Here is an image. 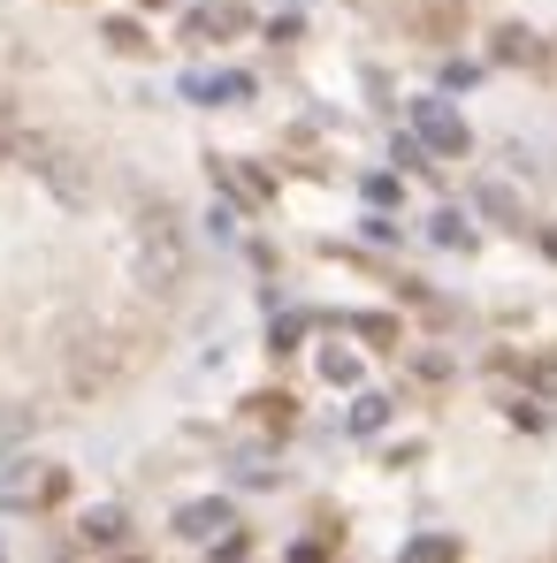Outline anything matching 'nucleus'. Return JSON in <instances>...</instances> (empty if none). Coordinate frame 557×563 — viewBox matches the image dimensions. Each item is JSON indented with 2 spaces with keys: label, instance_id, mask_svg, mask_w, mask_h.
<instances>
[{
  "label": "nucleus",
  "instance_id": "obj_14",
  "mask_svg": "<svg viewBox=\"0 0 557 563\" xmlns=\"http://www.w3.org/2000/svg\"><path fill=\"white\" fill-rule=\"evenodd\" d=\"M352 328H360V335H367V343H397V320H389V312H360V320H352Z\"/></svg>",
  "mask_w": 557,
  "mask_h": 563
},
{
  "label": "nucleus",
  "instance_id": "obj_2",
  "mask_svg": "<svg viewBox=\"0 0 557 563\" xmlns=\"http://www.w3.org/2000/svg\"><path fill=\"white\" fill-rule=\"evenodd\" d=\"M123 366H130V343L123 335H84V343H69L61 381H69V397H100V389H115Z\"/></svg>",
  "mask_w": 557,
  "mask_h": 563
},
{
  "label": "nucleus",
  "instance_id": "obj_3",
  "mask_svg": "<svg viewBox=\"0 0 557 563\" xmlns=\"http://www.w3.org/2000/svg\"><path fill=\"white\" fill-rule=\"evenodd\" d=\"M412 130H420V145H435L443 160H458V152L474 145V130H466V123H458L443 100H420V107H412Z\"/></svg>",
  "mask_w": 557,
  "mask_h": 563
},
{
  "label": "nucleus",
  "instance_id": "obj_15",
  "mask_svg": "<svg viewBox=\"0 0 557 563\" xmlns=\"http://www.w3.org/2000/svg\"><path fill=\"white\" fill-rule=\"evenodd\" d=\"M435 244H458V252H466V244H474V229H466L458 214H435Z\"/></svg>",
  "mask_w": 557,
  "mask_h": 563
},
{
  "label": "nucleus",
  "instance_id": "obj_5",
  "mask_svg": "<svg viewBox=\"0 0 557 563\" xmlns=\"http://www.w3.org/2000/svg\"><path fill=\"white\" fill-rule=\"evenodd\" d=\"M221 31H245V8L237 0H214V8H191L184 38H221Z\"/></svg>",
  "mask_w": 557,
  "mask_h": 563
},
{
  "label": "nucleus",
  "instance_id": "obj_16",
  "mask_svg": "<svg viewBox=\"0 0 557 563\" xmlns=\"http://www.w3.org/2000/svg\"><path fill=\"white\" fill-rule=\"evenodd\" d=\"M451 556H458V541H412L405 563H451Z\"/></svg>",
  "mask_w": 557,
  "mask_h": 563
},
{
  "label": "nucleus",
  "instance_id": "obj_11",
  "mask_svg": "<svg viewBox=\"0 0 557 563\" xmlns=\"http://www.w3.org/2000/svg\"><path fill=\"white\" fill-rule=\"evenodd\" d=\"M84 541L115 549V541H123V510H92V518H84Z\"/></svg>",
  "mask_w": 557,
  "mask_h": 563
},
{
  "label": "nucleus",
  "instance_id": "obj_18",
  "mask_svg": "<svg viewBox=\"0 0 557 563\" xmlns=\"http://www.w3.org/2000/svg\"><path fill=\"white\" fill-rule=\"evenodd\" d=\"M123 563H138V556H123Z\"/></svg>",
  "mask_w": 557,
  "mask_h": 563
},
{
  "label": "nucleus",
  "instance_id": "obj_9",
  "mask_svg": "<svg viewBox=\"0 0 557 563\" xmlns=\"http://www.w3.org/2000/svg\"><path fill=\"white\" fill-rule=\"evenodd\" d=\"M497 61H520V69H535V61H543L535 31H520V23H512V31H497Z\"/></svg>",
  "mask_w": 557,
  "mask_h": 563
},
{
  "label": "nucleus",
  "instance_id": "obj_8",
  "mask_svg": "<svg viewBox=\"0 0 557 563\" xmlns=\"http://www.w3.org/2000/svg\"><path fill=\"white\" fill-rule=\"evenodd\" d=\"M412 31H420V38H435V46H443V38H451V31H458V0H428V8H412Z\"/></svg>",
  "mask_w": 557,
  "mask_h": 563
},
{
  "label": "nucleus",
  "instance_id": "obj_1",
  "mask_svg": "<svg viewBox=\"0 0 557 563\" xmlns=\"http://www.w3.org/2000/svg\"><path fill=\"white\" fill-rule=\"evenodd\" d=\"M138 282L154 297H169L184 282V229H177L169 206H146V221H138Z\"/></svg>",
  "mask_w": 557,
  "mask_h": 563
},
{
  "label": "nucleus",
  "instance_id": "obj_13",
  "mask_svg": "<svg viewBox=\"0 0 557 563\" xmlns=\"http://www.w3.org/2000/svg\"><path fill=\"white\" fill-rule=\"evenodd\" d=\"M382 420H389V397H360V412H352V434H374Z\"/></svg>",
  "mask_w": 557,
  "mask_h": 563
},
{
  "label": "nucleus",
  "instance_id": "obj_7",
  "mask_svg": "<svg viewBox=\"0 0 557 563\" xmlns=\"http://www.w3.org/2000/svg\"><path fill=\"white\" fill-rule=\"evenodd\" d=\"M221 526H229V503H184V510H177V533H184V541H214Z\"/></svg>",
  "mask_w": 557,
  "mask_h": 563
},
{
  "label": "nucleus",
  "instance_id": "obj_6",
  "mask_svg": "<svg viewBox=\"0 0 557 563\" xmlns=\"http://www.w3.org/2000/svg\"><path fill=\"white\" fill-rule=\"evenodd\" d=\"M184 92H191V100H206V107H229V100H252V77L221 69V77H191Z\"/></svg>",
  "mask_w": 557,
  "mask_h": 563
},
{
  "label": "nucleus",
  "instance_id": "obj_17",
  "mask_svg": "<svg viewBox=\"0 0 557 563\" xmlns=\"http://www.w3.org/2000/svg\"><path fill=\"white\" fill-rule=\"evenodd\" d=\"M107 46H123V54H138V46H146V31H138V23H123V15H115V23H107Z\"/></svg>",
  "mask_w": 557,
  "mask_h": 563
},
{
  "label": "nucleus",
  "instance_id": "obj_4",
  "mask_svg": "<svg viewBox=\"0 0 557 563\" xmlns=\"http://www.w3.org/2000/svg\"><path fill=\"white\" fill-rule=\"evenodd\" d=\"M61 487H69V480H61L54 464H38V472L23 464V472H8V480H0V495H8V503H54Z\"/></svg>",
  "mask_w": 557,
  "mask_h": 563
},
{
  "label": "nucleus",
  "instance_id": "obj_10",
  "mask_svg": "<svg viewBox=\"0 0 557 563\" xmlns=\"http://www.w3.org/2000/svg\"><path fill=\"white\" fill-rule=\"evenodd\" d=\"M481 214H489V221H504V229H520V221H527V214H520V198H512L504 183H481Z\"/></svg>",
  "mask_w": 557,
  "mask_h": 563
},
{
  "label": "nucleus",
  "instance_id": "obj_12",
  "mask_svg": "<svg viewBox=\"0 0 557 563\" xmlns=\"http://www.w3.org/2000/svg\"><path fill=\"white\" fill-rule=\"evenodd\" d=\"M321 374H329L337 389H352V381H360V358H352V351H321Z\"/></svg>",
  "mask_w": 557,
  "mask_h": 563
}]
</instances>
